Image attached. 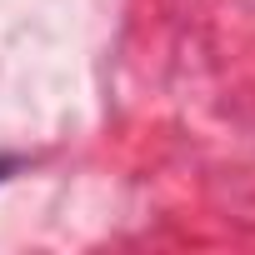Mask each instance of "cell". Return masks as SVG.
<instances>
[{
	"mask_svg": "<svg viewBox=\"0 0 255 255\" xmlns=\"http://www.w3.org/2000/svg\"><path fill=\"white\" fill-rule=\"evenodd\" d=\"M10 170H20V155H0V180H5Z\"/></svg>",
	"mask_w": 255,
	"mask_h": 255,
	"instance_id": "obj_1",
	"label": "cell"
}]
</instances>
